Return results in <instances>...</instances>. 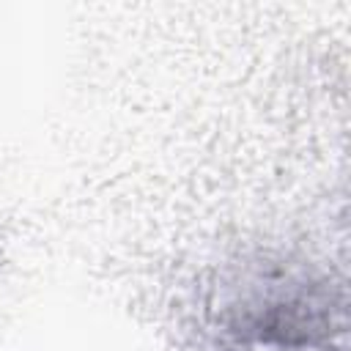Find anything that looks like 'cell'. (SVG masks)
Here are the masks:
<instances>
[{
  "label": "cell",
  "instance_id": "obj_1",
  "mask_svg": "<svg viewBox=\"0 0 351 351\" xmlns=\"http://www.w3.org/2000/svg\"><path fill=\"white\" fill-rule=\"evenodd\" d=\"M217 351H346V307L302 274L258 277L222 313Z\"/></svg>",
  "mask_w": 351,
  "mask_h": 351
}]
</instances>
